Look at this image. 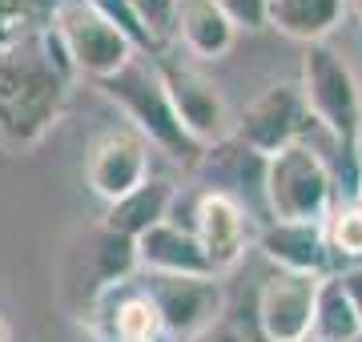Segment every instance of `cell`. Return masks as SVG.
Instances as JSON below:
<instances>
[{"label": "cell", "mask_w": 362, "mask_h": 342, "mask_svg": "<svg viewBox=\"0 0 362 342\" xmlns=\"http://www.w3.org/2000/svg\"><path fill=\"white\" fill-rule=\"evenodd\" d=\"M145 298L153 302L161 330L177 334L181 342L221 322V286L218 278H169V274H145L141 282Z\"/></svg>", "instance_id": "9c48e42d"}, {"label": "cell", "mask_w": 362, "mask_h": 342, "mask_svg": "<svg viewBox=\"0 0 362 342\" xmlns=\"http://www.w3.org/2000/svg\"><path fill=\"white\" fill-rule=\"evenodd\" d=\"M194 234L209 258L214 274H226L246 258L250 250V218L242 201L230 198L226 189H206L194 210Z\"/></svg>", "instance_id": "8fae6325"}, {"label": "cell", "mask_w": 362, "mask_h": 342, "mask_svg": "<svg viewBox=\"0 0 362 342\" xmlns=\"http://www.w3.org/2000/svg\"><path fill=\"white\" fill-rule=\"evenodd\" d=\"M354 342H362V334H358V338H354Z\"/></svg>", "instance_id": "f546056e"}, {"label": "cell", "mask_w": 362, "mask_h": 342, "mask_svg": "<svg viewBox=\"0 0 362 342\" xmlns=\"http://www.w3.org/2000/svg\"><path fill=\"white\" fill-rule=\"evenodd\" d=\"M177 40L197 61H218L233 49L238 28L214 0H181L177 8Z\"/></svg>", "instance_id": "9a60e30c"}, {"label": "cell", "mask_w": 362, "mask_h": 342, "mask_svg": "<svg viewBox=\"0 0 362 342\" xmlns=\"http://www.w3.org/2000/svg\"><path fill=\"white\" fill-rule=\"evenodd\" d=\"M0 342H13V322L0 314Z\"/></svg>", "instance_id": "484cf974"}, {"label": "cell", "mask_w": 362, "mask_h": 342, "mask_svg": "<svg viewBox=\"0 0 362 342\" xmlns=\"http://www.w3.org/2000/svg\"><path fill=\"white\" fill-rule=\"evenodd\" d=\"M89 4L121 33V37L129 40L137 53H157V40L149 37V28L141 25V16H137V8H133L129 0H89Z\"/></svg>", "instance_id": "44dd1931"}, {"label": "cell", "mask_w": 362, "mask_h": 342, "mask_svg": "<svg viewBox=\"0 0 362 342\" xmlns=\"http://www.w3.org/2000/svg\"><path fill=\"white\" fill-rule=\"evenodd\" d=\"M302 97L310 105L314 125H322L350 158L354 177L362 161V85L354 81L350 65L330 45H306L302 57Z\"/></svg>", "instance_id": "3957f363"}, {"label": "cell", "mask_w": 362, "mask_h": 342, "mask_svg": "<svg viewBox=\"0 0 362 342\" xmlns=\"http://www.w3.org/2000/svg\"><path fill=\"white\" fill-rule=\"evenodd\" d=\"M358 201H362V161H358Z\"/></svg>", "instance_id": "83f0119b"}, {"label": "cell", "mask_w": 362, "mask_h": 342, "mask_svg": "<svg viewBox=\"0 0 362 342\" xmlns=\"http://www.w3.org/2000/svg\"><path fill=\"white\" fill-rule=\"evenodd\" d=\"M137 16H141V25L149 28V37L157 40V49L165 45V40L177 37V8L181 0H129Z\"/></svg>", "instance_id": "7402d4cb"}, {"label": "cell", "mask_w": 362, "mask_h": 342, "mask_svg": "<svg viewBox=\"0 0 362 342\" xmlns=\"http://www.w3.org/2000/svg\"><path fill=\"white\" fill-rule=\"evenodd\" d=\"M258 250L278 270H290V274H326L330 266L326 222H270L258 237Z\"/></svg>", "instance_id": "4fadbf2b"}, {"label": "cell", "mask_w": 362, "mask_h": 342, "mask_svg": "<svg viewBox=\"0 0 362 342\" xmlns=\"http://www.w3.org/2000/svg\"><path fill=\"white\" fill-rule=\"evenodd\" d=\"M310 342H322V338H310Z\"/></svg>", "instance_id": "f1b7e54d"}, {"label": "cell", "mask_w": 362, "mask_h": 342, "mask_svg": "<svg viewBox=\"0 0 362 342\" xmlns=\"http://www.w3.org/2000/svg\"><path fill=\"white\" fill-rule=\"evenodd\" d=\"M109 326H113L117 342H157L161 318H157L153 302L145 298V290H137V294H129L125 302H117Z\"/></svg>", "instance_id": "d6986e66"}, {"label": "cell", "mask_w": 362, "mask_h": 342, "mask_svg": "<svg viewBox=\"0 0 362 342\" xmlns=\"http://www.w3.org/2000/svg\"><path fill=\"white\" fill-rule=\"evenodd\" d=\"M173 201H177V189L173 182L165 177H149L145 185H137L129 198L113 201L109 210H105V230L117 237H129L137 242L141 234H149L153 225L169 222V210H173Z\"/></svg>", "instance_id": "5bb4252c"}, {"label": "cell", "mask_w": 362, "mask_h": 342, "mask_svg": "<svg viewBox=\"0 0 362 342\" xmlns=\"http://www.w3.org/2000/svg\"><path fill=\"white\" fill-rule=\"evenodd\" d=\"M262 194L274 222L322 225L334 210V173L306 141L286 145L262 165Z\"/></svg>", "instance_id": "277c9868"}, {"label": "cell", "mask_w": 362, "mask_h": 342, "mask_svg": "<svg viewBox=\"0 0 362 342\" xmlns=\"http://www.w3.org/2000/svg\"><path fill=\"white\" fill-rule=\"evenodd\" d=\"M49 28L65 49L73 77H89L101 85V81L117 77L125 65L137 61V49L93 8L89 0H61Z\"/></svg>", "instance_id": "5b68a950"}, {"label": "cell", "mask_w": 362, "mask_h": 342, "mask_svg": "<svg viewBox=\"0 0 362 342\" xmlns=\"http://www.w3.org/2000/svg\"><path fill=\"white\" fill-rule=\"evenodd\" d=\"M326 246H330V258H342L346 266L362 262V201L330 210V218H326Z\"/></svg>", "instance_id": "ffe728a7"}, {"label": "cell", "mask_w": 362, "mask_h": 342, "mask_svg": "<svg viewBox=\"0 0 362 342\" xmlns=\"http://www.w3.org/2000/svg\"><path fill=\"white\" fill-rule=\"evenodd\" d=\"M101 93L113 101L125 117H129L133 133H141L149 145H157L161 153L185 165V170H194L202 165L206 158V149L185 133V125L177 121L173 105H169V93L157 77V65H141V61H133L125 65L117 77L101 81Z\"/></svg>", "instance_id": "7a4b0ae2"}, {"label": "cell", "mask_w": 362, "mask_h": 342, "mask_svg": "<svg viewBox=\"0 0 362 342\" xmlns=\"http://www.w3.org/2000/svg\"><path fill=\"white\" fill-rule=\"evenodd\" d=\"M69 65L61 40L45 28L40 37L0 49V145L33 149L61 121L69 97Z\"/></svg>", "instance_id": "6da1fadb"}, {"label": "cell", "mask_w": 362, "mask_h": 342, "mask_svg": "<svg viewBox=\"0 0 362 342\" xmlns=\"http://www.w3.org/2000/svg\"><path fill=\"white\" fill-rule=\"evenodd\" d=\"M153 177L149 173V141L133 129H105L97 141L89 145L85 158V185L93 189V198H101L105 206L129 198L137 185Z\"/></svg>", "instance_id": "30bf717a"}, {"label": "cell", "mask_w": 362, "mask_h": 342, "mask_svg": "<svg viewBox=\"0 0 362 342\" xmlns=\"http://www.w3.org/2000/svg\"><path fill=\"white\" fill-rule=\"evenodd\" d=\"M326 274H290L274 270L258 290V330L266 342H310L318 286Z\"/></svg>", "instance_id": "ba28073f"}, {"label": "cell", "mask_w": 362, "mask_h": 342, "mask_svg": "<svg viewBox=\"0 0 362 342\" xmlns=\"http://www.w3.org/2000/svg\"><path fill=\"white\" fill-rule=\"evenodd\" d=\"M157 77H161V85H165L169 105H173L177 121L185 125V133H189L202 149H209V145L233 137L230 105H226L221 89L206 77V73L161 61V65H157Z\"/></svg>", "instance_id": "52a82bcc"}, {"label": "cell", "mask_w": 362, "mask_h": 342, "mask_svg": "<svg viewBox=\"0 0 362 342\" xmlns=\"http://www.w3.org/2000/svg\"><path fill=\"white\" fill-rule=\"evenodd\" d=\"M350 4H354V13H358V20H362V0H350Z\"/></svg>", "instance_id": "4316f807"}, {"label": "cell", "mask_w": 362, "mask_h": 342, "mask_svg": "<svg viewBox=\"0 0 362 342\" xmlns=\"http://www.w3.org/2000/svg\"><path fill=\"white\" fill-rule=\"evenodd\" d=\"M185 342H246V338H242V330L230 326V322H214L209 330H202V334H194V338H185Z\"/></svg>", "instance_id": "d4e9b609"}, {"label": "cell", "mask_w": 362, "mask_h": 342, "mask_svg": "<svg viewBox=\"0 0 362 342\" xmlns=\"http://www.w3.org/2000/svg\"><path fill=\"white\" fill-rule=\"evenodd\" d=\"M214 4L230 16L233 28H250V33L270 28V0H214Z\"/></svg>", "instance_id": "603a6c76"}, {"label": "cell", "mask_w": 362, "mask_h": 342, "mask_svg": "<svg viewBox=\"0 0 362 342\" xmlns=\"http://www.w3.org/2000/svg\"><path fill=\"white\" fill-rule=\"evenodd\" d=\"M137 250V270L141 274H169V278H218L209 270V258L202 250L194 230L177 222H161L149 234L133 242Z\"/></svg>", "instance_id": "7c38bea8"}, {"label": "cell", "mask_w": 362, "mask_h": 342, "mask_svg": "<svg viewBox=\"0 0 362 342\" xmlns=\"http://www.w3.org/2000/svg\"><path fill=\"white\" fill-rule=\"evenodd\" d=\"M61 0H0V49L16 45V40L40 37L52 25Z\"/></svg>", "instance_id": "ac0fdd59"}, {"label": "cell", "mask_w": 362, "mask_h": 342, "mask_svg": "<svg viewBox=\"0 0 362 342\" xmlns=\"http://www.w3.org/2000/svg\"><path fill=\"white\" fill-rule=\"evenodd\" d=\"M314 125L310 105L302 97L298 81H282L262 89L238 117H233V141L246 145L250 153H258L262 161L282 153L286 145H298L302 133Z\"/></svg>", "instance_id": "8992f818"}, {"label": "cell", "mask_w": 362, "mask_h": 342, "mask_svg": "<svg viewBox=\"0 0 362 342\" xmlns=\"http://www.w3.org/2000/svg\"><path fill=\"white\" fill-rule=\"evenodd\" d=\"M338 282H342V290L350 294V302H354V314H358V322H362V262L342 266Z\"/></svg>", "instance_id": "cb8c5ba5"}, {"label": "cell", "mask_w": 362, "mask_h": 342, "mask_svg": "<svg viewBox=\"0 0 362 342\" xmlns=\"http://www.w3.org/2000/svg\"><path fill=\"white\" fill-rule=\"evenodd\" d=\"M346 13V0H270V28L302 45H322Z\"/></svg>", "instance_id": "2e32d148"}, {"label": "cell", "mask_w": 362, "mask_h": 342, "mask_svg": "<svg viewBox=\"0 0 362 342\" xmlns=\"http://www.w3.org/2000/svg\"><path fill=\"white\" fill-rule=\"evenodd\" d=\"M362 334V322L354 314V302L342 290L338 274H326L318 286V310H314V338L322 342H354Z\"/></svg>", "instance_id": "e0dca14e"}]
</instances>
